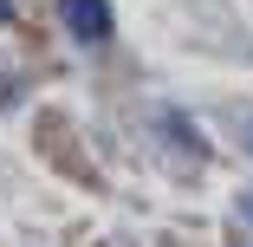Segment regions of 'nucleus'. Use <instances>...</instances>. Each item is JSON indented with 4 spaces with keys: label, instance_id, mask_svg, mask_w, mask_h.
Here are the masks:
<instances>
[{
    "label": "nucleus",
    "instance_id": "f257e3e1",
    "mask_svg": "<svg viewBox=\"0 0 253 247\" xmlns=\"http://www.w3.org/2000/svg\"><path fill=\"white\" fill-rule=\"evenodd\" d=\"M59 13H65V33L84 39V46L111 39V0H59Z\"/></svg>",
    "mask_w": 253,
    "mask_h": 247
},
{
    "label": "nucleus",
    "instance_id": "f03ea898",
    "mask_svg": "<svg viewBox=\"0 0 253 247\" xmlns=\"http://www.w3.org/2000/svg\"><path fill=\"white\" fill-rule=\"evenodd\" d=\"M240 215H247V221H253V195H240Z\"/></svg>",
    "mask_w": 253,
    "mask_h": 247
},
{
    "label": "nucleus",
    "instance_id": "7ed1b4c3",
    "mask_svg": "<svg viewBox=\"0 0 253 247\" xmlns=\"http://www.w3.org/2000/svg\"><path fill=\"white\" fill-rule=\"evenodd\" d=\"M0 13H7V7H0Z\"/></svg>",
    "mask_w": 253,
    "mask_h": 247
}]
</instances>
